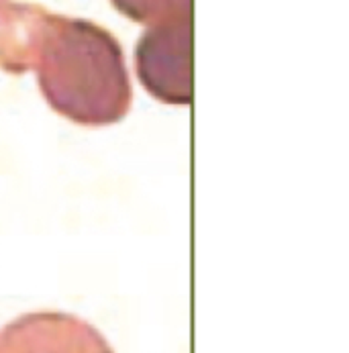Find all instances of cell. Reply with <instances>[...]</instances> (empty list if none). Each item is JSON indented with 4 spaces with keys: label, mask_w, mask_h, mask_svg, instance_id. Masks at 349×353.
<instances>
[{
    "label": "cell",
    "mask_w": 349,
    "mask_h": 353,
    "mask_svg": "<svg viewBox=\"0 0 349 353\" xmlns=\"http://www.w3.org/2000/svg\"><path fill=\"white\" fill-rule=\"evenodd\" d=\"M51 108L82 127L123 121L133 88L117 37L100 25L46 10L33 37L27 72Z\"/></svg>",
    "instance_id": "6da1fadb"
},
{
    "label": "cell",
    "mask_w": 349,
    "mask_h": 353,
    "mask_svg": "<svg viewBox=\"0 0 349 353\" xmlns=\"http://www.w3.org/2000/svg\"><path fill=\"white\" fill-rule=\"evenodd\" d=\"M143 88L166 104L192 102V17L148 27L135 48Z\"/></svg>",
    "instance_id": "7a4b0ae2"
},
{
    "label": "cell",
    "mask_w": 349,
    "mask_h": 353,
    "mask_svg": "<svg viewBox=\"0 0 349 353\" xmlns=\"http://www.w3.org/2000/svg\"><path fill=\"white\" fill-rule=\"evenodd\" d=\"M0 353H114L90 323L66 312H29L0 329Z\"/></svg>",
    "instance_id": "3957f363"
},
{
    "label": "cell",
    "mask_w": 349,
    "mask_h": 353,
    "mask_svg": "<svg viewBox=\"0 0 349 353\" xmlns=\"http://www.w3.org/2000/svg\"><path fill=\"white\" fill-rule=\"evenodd\" d=\"M110 2L121 14L146 27H155L161 23L192 17V0H110Z\"/></svg>",
    "instance_id": "277c9868"
}]
</instances>
